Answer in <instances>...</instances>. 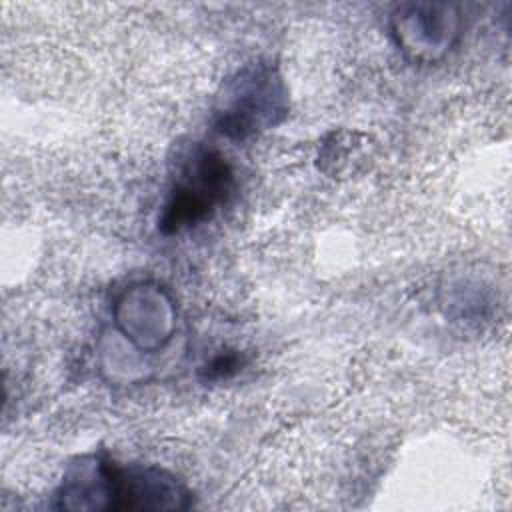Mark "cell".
Returning <instances> with one entry per match:
<instances>
[{"label":"cell","instance_id":"3","mask_svg":"<svg viewBox=\"0 0 512 512\" xmlns=\"http://www.w3.org/2000/svg\"><path fill=\"white\" fill-rule=\"evenodd\" d=\"M120 334L140 352L162 350L176 330V304L158 282H136L114 304Z\"/></svg>","mask_w":512,"mask_h":512},{"label":"cell","instance_id":"7","mask_svg":"<svg viewBox=\"0 0 512 512\" xmlns=\"http://www.w3.org/2000/svg\"><path fill=\"white\" fill-rule=\"evenodd\" d=\"M238 370V358L232 354H220L208 364L210 378H224Z\"/></svg>","mask_w":512,"mask_h":512},{"label":"cell","instance_id":"6","mask_svg":"<svg viewBox=\"0 0 512 512\" xmlns=\"http://www.w3.org/2000/svg\"><path fill=\"white\" fill-rule=\"evenodd\" d=\"M116 462L106 452L78 456L68 464L56 492V508L74 512L114 510Z\"/></svg>","mask_w":512,"mask_h":512},{"label":"cell","instance_id":"4","mask_svg":"<svg viewBox=\"0 0 512 512\" xmlns=\"http://www.w3.org/2000/svg\"><path fill=\"white\" fill-rule=\"evenodd\" d=\"M390 30L406 58L432 64L450 52L460 34V16L452 4L410 2L394 10Z\"/></svg>","mask_w":512,"mask_h":512},{"label":"cell","instance_id":"1","mask_svg":"<svg viewBox=\"0 0 512 512\" xmlns=\"http://www.w3.org/2000/svg\"><path fill=\"white\" fill-rule=\"evenodd\" d=\"M288 114V92L272 64H248L222 84L214 106V128L226 138L246 140L274 128Z\"/></svg>","mask_w":512,"mask_h":512},{"label":"cell","instance_id":"5","mask_svg":"<svg viewBox=\"0 0 512 512\" xmlns=\"http://www.w3.org/2000/svg\"><path fill=\"white\" fill-rule=\"evenodd\" d=\"M190 490L158 466H116L114 510H188Z\"/></svg>","mask_w":512,"mask_h":512},{"label":"cell","instance_id":"2","mask_svg":"<svg viewBox=\"0 0 512 512\" xmlns=\"http://www.w3.org/2000/svg\"><path fill=\"white\" fill-rule=\"evenodd\" d=\"M234 174L226 158L216 150H198L182 166L164 212L160 230L178 234L206 220L232 192Z\"/></svg>","mask_w":512,"mask_h":512}]
</instances>
